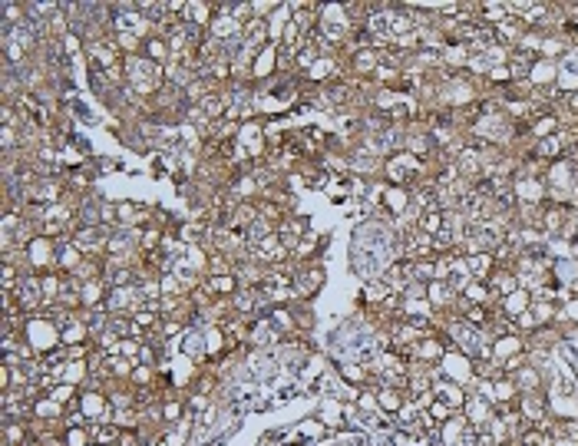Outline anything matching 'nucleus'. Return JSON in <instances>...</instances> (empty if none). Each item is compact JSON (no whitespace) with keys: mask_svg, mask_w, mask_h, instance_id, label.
I'll use <instances>...</instances> for the list:
<instances>
[{"mask_svg":"<svg viewBox=\"0 0 578 446\" xmlns=\"http://www.w3.org/2000/svg\"><path fill=\"white\" fill-rule=\"evenodd\" d=\"M23 341H30L36 347V354L43 357V354L60 347V328H53V321L47 314H33L23 321Z\"/></svg>","mask_w":578,"mask_h":446,"instance_id":"1","label":"nucleus"},{"mask_svg":"<svg viewBox=\"0 0 578 446\" xmlns=\"http://www.w3.org/2000/svg\"><path fill=\"white\" fill-rule=\"evenodd\" d=\"M60 344L63 347H76V344H93V334H89V328L83 324V317H76L73 324L66 330H60Z\"/></svg>","mask_w":578,"mask_h":446,"instance_id":"2","label":"nucleus"},{"mask_svg":"<svg viewBox=\"0 0 578 446\" xmlns=\"http://www.w3.org/2000/svg\"><path fill=\"white\" fill-rule=\"evenodd\" d=\"M142 53H146L152 63H159V66H165L169 60H172V50H169V40H165V36H149Z\"/></svg>","mask_w":578,"mask_h":446,"instance_id":"3","label":"nucleus"},{"mask_svg":"<svg viewBox=\"0 0 578 446\" xmlns=\"http://www.w3.org/2000/svg\"><path fill=\"white\" fill-rule=\"evenodd\" d=\"M205 284L215 291V297H231L238 291V278H235V275H215V278L205 275Z\"/></svg>","mask_w":578,"mask_h":446,"instance_id":"4","label":"nucleus"},{"mask_svg":"<svg viewBox=\"0 0 578 446\" xmlns=\"http://www.w3.org/2000/svg\"><path fill=\"white\" fill-rule=\"evenodd\" d=\"M119 436H122V429L116 427L113 420H109V423H96V427H93V443H99V446L119 443Z\"/></svg>","mask_w":578,"mask_h":446,"instance_id":"5","label":"nucleus"},{"mask_svg":"<svg viewBox=\"0 0 578 446\" xmlns=\"http://www.w3.org/2000/svg\"><path fill=\"white\" fill-rule=\"evenodd\" d=\"M89 446H99V443H89Z\"/></svg>","mask_w":578,"mask_h":446,"instance_id":"6","label":"nucleus"}]
</instances>
